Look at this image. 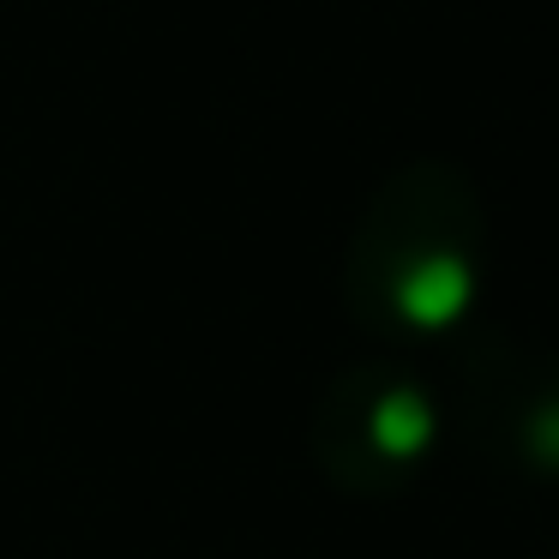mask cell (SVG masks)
I'll list each match as a JSON object with an SVG mask.
<instances>
[{
	"instance_id": "obj_4",
	"label": "cell",
	"mask_w": 559,
	"mask_h": 559,
	"mask_svg": "<svg viewBox=\"0 0 559 559\" xmlns=\"http://www.w3.org/2000/svg\"><path fill=\"white\" fill-rule=\"evenodd\" d=\"M547 559H554V554H547Z\"/></svg>"
},
{
	"instance_id": "obj_3",
	"label": "cell",
	"mask_w": 559,
	"mask_h": 559,
	"mask_svg": "<svg viewBox=\"0 0 559 559\" xmlns=\"http://www.w3.org/2000/svg\"><path fill=\"white\" fill-rule=\"evenodd\" d=\"M457 421L481 463L559 481V349L475 337L457 367Z\"/></svg>"
},
{
	"instance_id": "obj_2",
	"label": "cell",
	"mask_w": 559,
	"mask_h": 559,
	"mask_svg": "<svg viewBox=\"0 0 559 559\" xmlns=\"http://www.w3.org/2000/svg\"><path fill=\"white\" fill-rule=\"evenodd\" d=\"M439 445V397L403 361H355L307 415V457L337 493L397 499Z\"/></svg>"
},
{
	"instance_id": "obj_1",
	"label": "cell",
	"mask_w": 559,
	"mask_h": 559,
	"mask_svg": "<svg viewBox=\"0 0 559 559\" xmlns=\"http://www.w3.org/2000/svg\"><path fill=\"white\" fill-rule=\"evenodd\" d=\"M487 211L451 157H415L373 187L343 253V307L367 337L421 343L463 325L481 295Z\"/></svg>"
}]
</instances>
